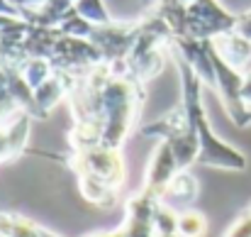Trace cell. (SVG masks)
<instances>
[{
    "instance_id": "18",
    "label": "cell",
    "mask_w": 251,
    "mask_h": 237,
    "mask_svg": "<svg viewBox=\"0 0 251 237\" xmlns=\"http://www.w3.org/2000/svg\"><path fill=\"white\" fill-rule=\"evenodd\" d=\"M249 210H251V203H249Z\"/></svg>"
},
{
    "instance_id": "10",
    "label": "cell",
    "mask_w": 251,
    "mask_h": 237,
    "mask_svg": "<svg viewBox=\"0 0 251 237\" xmlns=\"http://www.w3.org/2000/svg\"><path fill=\"white\" fill-rule=\"evenodd\" d=\"M0 237H42V225L20 213L0 210Z\"/></svg>"
},
{
    "instance_id": "17",
    "label": "cell",
    "mask_w": 251,
    "mask_h": 237,
    "mask_svg": "<svg viewBox=\"0 0 251 237\" xmlns=\"http://www.w3.org/2000/svg\"><path fill=\"white\" fill-rule=\"evenodd\" d=\"M154 237H180V235H154Z\"/></svg>"
},
{
    "instance_id": "15",
    "label": "cell",
    "mask_w": 251,
    "mask_h": 237,
    "mask_svg": "<svg viewBox=\"0 0 251 237\" xmlns=\"http://www.w3.org/2000/svg\"><path fill=\"white\" fill-rule=\"evenodd\" d=\"M242 98H244V103L251 108V69L244 74V86H242Z\"/></svg>"
},
{
    "instance_id": "9",
    "label": "cell",
    "mask_w": 251,
    "mask_h": 237,
    "mask_svg": "<svg viewBox=\"0 0 251 237\" xmlns=\"http://www.w3.org/2000/svg\"><path fill=\"white\" fill-rule=\"evenodd\" d=\"M198 193H200V183H198L195 174H190V171L185 169V171H178V174L171 178V183L166 186L161 201H164V203L173 201V203H180V206H190V203L198 198Z\"/></svg>"
},
{
    "instance_id": "5",
    "label": "cell",
    "mask_w": 251,
    "mask_h": 237,
    "mask_svg": "<svg viewBox=\"0 0 251 237\" xmlns=\"http://www.w3.org/2000/svg\"><path fill=\"white\" fill-rule=\"evenodd\" d=\"M161 198L149 193L147 188H139L132 193L125 203V220L117 228L120 237H154V215Z\"/></svg>"
},
{
    "instance_id": "1",
    "label": "cell",
    "mask_w": 251,
    "mask_h": 237,
    "mask_svg": "<svg viewBox=\"0 0 251 237\" xmlns=\"http://www.w3.org/2000/svg\"><path fill=\"white\" fill-rule=\"evenodd\" d=\"M66 103L74 118L69 130L71 149H122L137 130L144 86L129 76H117L107 64H100L71 86Z\"/></svg>"
},
{
    "instance_id": "6",
    "label": "cell",
    "mask_w": 251,
    "mask_h": 237,
    "mask_svg": "<svg viewBox=\"0 0 251 237\" xmlns=\"http://www.w3.org/2000/svg\"><path fill=\"white\" fill-rule=\"evenodd\" d=\"M180 171L178 161H176V154H173V147L168 140H159L154 154L149 157V164H147V174H144V186L149 193H154L156 198L164 196L166 186L171 183V178Z\"/></svg>"
},
{
    "instance_id": "7",
    "label": "cell",
    "mask_w": 251,
    "mask_h": 237,
    "mask_svg": "<svg viewBox=\"0 0 251 237\" xmlns=\"http://www.w3.org/2000/svg\"><path fill=\"white\" fill-rule=\"evenodd\" d=\"M29 130H32V118L25 113L0 125V164L17 159L27 149Z\"/></svg>"
},
{
    "instance_id": "13",
    "label": "cell",
    "mask_w": 251,
    "mask_h": 237,
    "mask_svg": "<svg viewBox=\"0 0 251 237\" xmlns=\"http://www.w3.org/2000/svg\"><path fill=\"white\" fill-rule=\"evenodd\" d=\"M222 237H251V210L249 208H244V210L237 215V220L225 230Z\"/></svg>"
},
{
    "instance_id": "4",
    "label": "cell",
    "mask_w": 251,
    "mask_h": 237,
    "mask_svg": "<svg viewBox=\"0 0 251 237\" xmlns=\"http://www.w3.org/2000/svg\"><path fill=\"white\" fill-rule=\"evenodd\" d=\"M210 57H212V66H215V93L222 100V108L227 113V118L232 120V125L237 127H249L251 125V108L242 98V86H244V74L232 69L210 44Z\"/></svg>"
},
{
    "instance_id": "14",
    "label": "cell",
    "mask_w": 251,
    "mask_h": 237,
    "mask_svg": "<svg viewBox=\"0 0 251 237\" xmlns=\"http://www.w3.org/2000/svg\"><path fill=\"white\" fill-rule=\"evenodd\" d=\"M234 32H237V34H242L244 39H249V42H251V10L242 12V15H237Z\"/></svg>"
},
{
    "instance_id": "2",
    "label": "cell",
    "mask_w": 251,
    "mask_h": 237,
    "mask_svg": "<svg viewBox=\"0 0 251 237\" xmlns=\"http://www.w3.org/2000/svg\"><path fill=\"white\" fill-rule=\"evenodd\" d=\"M173 59H176V66L180 74V86H183L180 105H183V110H185V115L198 135V142H200L198 164L207 166V169H220V171H244L249 164L247 154L242 149H237L234 145L220 140L210 125V118H207V110L202 103V81L198 79V74L178 54H173Z\"/></svg>"
},
{
    "instance_id": "11",
    "label": "cell",
    "mask_w": 251,
    "mask_h": 237,
    "mask_svg": "<svg viewBox=\"0 0 251 237\" xmlns=\"http://www.w3.org/2000/svg\"><path fill=\"white\" fill-rule=\"evenodd\" d=\"M74 10H76L78 17H83L85 22H90V25H95V27L115 22V20L107 15L102 0H76V7H74Z\"/></svg>"
},
{
    "instance_id": "16",
    "label": "cell",
    "mask_w": 251,
    "mask_h": 237,
    "mask_svg": "<svg viewBox=\"0 0 251 237\" xmlns=\"http://www.w3.org/2000/svg\"><path fill=\"white\" fill-rule=\"evenodd\" d=\"M42 237H59V235L51 233V230H47V228H42Z\"/></svg>"
},
{
    "instance_id": "8",
    "label": "cell",
    "mask_w": 251,
    "mask_h": 237,
    "mask_svg": "<svg viewBox=\"0 0 251 237\" xmlns=\"http://www.w3.org/2000/svg\"><path fill=\"white\" fill-rule=\"evenodd\" d=\"M210 44L215 47V52L237 71L247 74L251 69V42L244 39L242 34H237L234 30L232 32H225L215 39H210Z\"/></svg>"
},
{
    "instance_id": "3",
    "label": "cell",
    "mask_w": 251,
    "mask_h": 237,
    "mask_svg": "<svg viewBox=\"0 0 251 237\" xmlns=\"http://www.w3.org/2000/svg\"><path fill=\"white\" fill-rule=\"evenodd\" d=\"M61 161L76 174L78 191L90 206L112 210L120 203V191L125 186L122 149H110V147L71 149V154Z\"/></svg>"
},
{
    "instance_id": "12",
    "label": "cell",
    "mask_w": 251,
    "mask_h": 237,
    "mask_svg": "<svg viewBox=\"0 0 251 237\" xmlns=\"http://www.w3.org/2000/svg\"><path fill=\"white\" fill-rule=\"evenodd\" d=\"M178 233L180 237H202L207 233V218L200 210L178 213Z\"/></svg>"
}]
</instances>
